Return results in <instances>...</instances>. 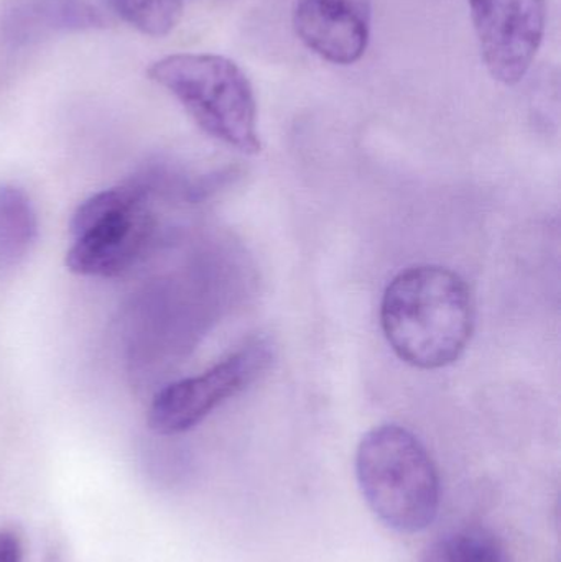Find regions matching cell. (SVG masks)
I'll use <instances>...</instances> for the list:
<instances>
[{"label": "cell", "mask_w": 561, "mask_h": 562, "mask_svg": "<svg viewBox=\"0 0 561 562\" xmlns=\"http://www.w3.org/2000/svg\"><path fill=\"white\" fill-rule=\"evenodd\" d=\"M160 178L158 167H152L79 204L69 224L72 244L66 254V267L72 273L114 279L147 254L157 237L152 196Z\"/></svg>", "instance_id": "3957f363"}, {"label": "cell", "mask_w": 561, "mask_h": 562, "mask_svg": "<svg viewBox=\"0 0 561 562\" xmlns=\"http://www.w3.org/2000/svg\"><path fill=\"white\" fill-rule=\"evenodd\" d=\"M473 294L453 270L415 266L385 288L381 326L399 359L422 370L457 362L474 330Z\"/></svg>", "instance_id": "6da1fadb"}, {"label": "cell", "mask_w": 561, "mask_h": 562, "mask_svg": "<svg viewBox=\"0 0 561 562\" xmlns=\"http://www.w3.org/2000/svg\"><path fill=\"white\" fill-rule=\"evenodd\" d=\"M45 562H63V561H61V558H59V554L55 553V551H53V553H49L48 557H46Z\"/></svg>", "instance_id": "4fadbf2b"}, {"label": "cell", "mask_w": 561, "mask_h": 562, "mask_svg": "<svg viewBox=\"0 0 561 562\" xmlns=\"http://www.w3.org/2000/svg\"><path fill=\"white\" fill-rule=\"evenodd\" d=\"M484 65L513 86L529 72L546 35V0H468Z\"/></svg>", "instance_id": "8992f818"}, {"label": "cell", "mask_w": 561, "mask_h": 562, "mask_svg": "<svg viewBox=\"0 0 561 562\" xmlns=\"http://www.w3.org/2000/svg\"><path fill=\"white\" fill-rule=\"evenodd\" d=\"M148 76L167 89L210 137L243 154H259L256 95L236 63L224 56L183 53L155 63Z\"/></svg>", "instance_id": "277c9868"}, {"label": "cell", "mask_w": 561, "mask_h": 562, "mask_svg": "<svg viewBox=\"0 0 561 562\" xmlns=\"http://www.w3.org/2000/svg\"><path fill=\"white\" fill-rule=\"evenodd\" d=\"M293 26L312 52L335 65H352L368 48V7L362 0H299Z\"/></svg>", "instance_id": "52a82bcc"}, {"label": "cell", "mask_w": 561, "mask_h": 562, "mask_svg": "<svg viewBox=\"0 0 561 562\" xmlns=\"http://www.w3.org/2000/svg\"><path fill=\"white\" fill-rule=\"evenodd\" d=\"M272 362L269 339L249 340L201 375L178 380L160 390L148 409V426L164 436L190 431L217 406L254 385Z\"/></svg>", "instance_id": "5b68a950"}, {"label": "cell", "mask_w": 561, "mask_h": 562, "mask_svg": "<svg viewBox=\"0 0 561 562\" xmlns=\"http://www.w3.org/2000/svg\"><path fill=\"white\" fill-rule=\"evenodd\" d=\"M0 562H23L22 541L15 531H0Z\"/></svg>", "instance_id": "7c38bea8"}, {"label": "cell", "mask_w": 561, "mask_h": 562, "mask_svg": "<svg viewBox=\"0 0 561 562\" xmlns=\"http://www.w3.org/2000/svg\"><path fill=\"white\" fill-rule=\"evenodd\" d=\"M356 477L372 514L397 533L427 530L440 508L437 465L417 436L399 425L368 432L356 451Z\"/></svg>", "instance_id": "7a4b0ae2"}, {"label": "cell", "mask_w": 561, "mask_h": 562, "mask_svg": "<svg viewBox=\"0 0 561 562\" xmlns=\"http://www.w3.org/2000/svg\"><path fill=\"white\" fill-rule=\"evenodd\" d=\"M104 19L88 0H7L0 36L12 48L32 45L56 33L102 29Z\"/></svg>", "instance_id": "ba28073f"}, {"label": "cell", "mask_w": 561, "mask_h": 562, "mask_svg": "<svg viewBox=\"0 0 561 562\" xmlns=\"http://www.w3.org/2000/svg\"><path fill=\"white\" fill-rule=\"evenodd\" d=\"M36 214L20 188L0 187V272L15 269L36 239Z\"/></svg>", "instance_id": "9c48e42d"}, {"label": "cell", "mask_w": 561, "mask_h": 562, "mask_svg": "<svg viewBox=\"0 0 561 562\" xmlns=\"http://www.w3.org/2000/svg\"><path fill=\"white\" fill-rule=\"evenodd\" d=\"M420 562H509L503 548L486 531L463 530L441 537Z\"/></svg>", "instance_id": "30bf717a"}, {"label": "cell", "mask_w": 561, "mask_h": 562, "mask_svg": "<svg viewBox=\"0 0 561 562\" xmlns=\"http://www.w3.org/2000/svg\"><path fill=\"white\" fill-rule=\"evenodd\" d=\"M115 15L145 35H168L178 25L183 0H102Z\"/></svg>", "instance_id": "8fae6325"}]
</instances>
